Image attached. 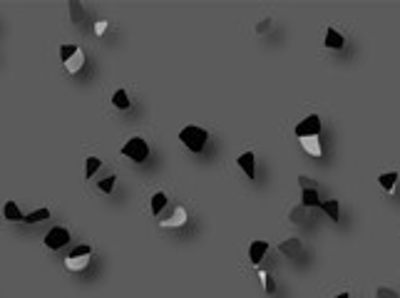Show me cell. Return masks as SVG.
I'll return each mask as SVG.
<instances>
[{"instance_id": "7a4b0ae2", "label": "cell", "mask_w": 400, "mask_h": 298, "mask_svg": "<svg viewBox=\"0 0 400 298\" xmlns=\"http://www.w3.org/2000/svg\"><path fill=\"white\" fill-rule=\"evenodd\" d=\"M122 154L134 159V162H144L147 157H150V147H147V142L142 137H132V139H127V144L122 147Z\"/></svg>"}, {"instance_id": "8992f818", "label": "cell", "mask_w": 400, "mask_h": 298, "mask_svg": "<svg viewBox=\"0 0 400 298\" xmlns=\"http://www.w3.org/2000/svg\"><path fill=\"white\" fill-rule=\"evenodd\" d=\"M239 166L244 169V174H246L249 179H254V177H256V166H254V152H244V154L239 157Z\"/></svg>"}, {"instance_id": "7402d4cb", "label": "cell", "mask_w": 400, "mask_h": 298, "mask_svg": "<svg viewBox=\"0 0 400 298\" xmlns=\"http://www.w3.org/2000/svg\"><path fill=\"white\" fill-rule=\"evenodd\" d=\"M115 179H117V177H107V179H102V182H100V191H104V194H110V191L115 189Z\"/></svg>"}, {"instance_id": "484cf974", "label": "cell", "mask_w": 400, "mask_h": 298, "mask_svg": "<svg viewBox=\"0 0 400 298\" xmlns=\"http://www.w3.org/2000/svg\"><path fill=\"white\" fill-rule=\"evenodd\" d=\"M335 298H350L348 293H338V296H335Z\"/></svg>"}, {"instance_id": "d4e9b609", "label": "cell", "mask_w": 400, "mask_h": 298, "mask_svg": "<svg viewBox=\"0 0 400 298\" xmlns=\"http://www.w3.org/2000/svg\"><path fill=\"white\" fill-rule=\"evenodd\" d=\"M281 248H283L286 253H293V251H296V248H299V246H296V239H293V241H288V244H283Z\"/></svg>"}, {"instance_id": "cb8c5ba5", "label": "cell", "mask_w": 400, "mask_h": 298, "mask_svg": "<svg viewBox=\"0 0 400 298\" xmlns=\"http://www.w3.org/2000/svg\"><path fill=\"white\" fill-rule=\"evenodd\" d=\"M104 30H107V23H104V20L95 23V33H97V35H104Z\"/></svg>"}, {"instance_id": "e0dca14e", "label": "cell", "mask_w": 400, "mask_h": 298, "mask_svg": "<svg viewBox=\"0 0 400 298\" xmlns=\"http://www.w3.org/2000/svg\"><path fill=\"white\" fill-rule=\"evenodd\" d=\"M164 204H167V194L164 191H157V194L152 197V214H162V209H164Z\"/></svg>"}, {"instance_id": "ba28073f", "label": "cell", "mask_w": 400, "mask_h": 298, "mask_svg": "<svg viewBox=\"0 0 400 298\" xmlns=\"http://www.w3.org/2000/svg\"><path fill=\"white\" fill-rule=\"evenodd\" d=\"M186 224V211L179 206L177 211H174V216L172 219H164V221H159V226L162 229H174V226H184Z\"/></svg>"}, {"instance_id": "ac0fdd59", "label": "cell", "mask_w": 400, "mask_h": 298, "mask_svg": "<svg viewBox=\"0 0 400 298\" xmlns=\"http://www.w3.org/2000/svg\"><path fill=\"white\" fill-rule=\"evenodd\" d=\"M303 204H306V206H318V204H321L318 191H316V189H306V191H303Z\"/></svg>"}, {"instance_id": "52a82bcc", "label": "cell", "mask_w": 400, "mask_h": 298, "mask_svg": "<svg viewBox=\"0 0 400 298\" xmlns=\"http://www.w3.org/2000/svg\"><path fill=\"white\" fill-rule=\"evenodd\" d=\"M266 251H268V244H266V241H254V244H251V248H249L251 264H259V261L266 256Z\"/></svg>"}, {"instance_id": "5b68a950", "label": "cell", "mask_w": 400, "mask_h": 298, "mask_svg": "<svg viewBox=\"0 0 400 298\" xmlns=\"http://www.w3.org/2000/svg\"><path fill=\"white\" fill-rule=\"evenodd\" d=\"M301 147H303V152L311 154V157H321V154H323L318 134H316V137H301Z\"/></svg>"}, {"instance_id": "d6986e66", "label": "cell", "mask_w": 400, "mask_h": 298, "mask_svg": "<svg viewBox=\"0 0 400 298\" xmlns=\"http://www.w3.org/2000/svg\"><path fill=\"white\" fill-rule=\"evenodd\" d=\"M77 50H80V48H75V45H62V48H60V57H62V62H67Z\"/></svg>"}, {"instance_id": "2e32d148", "label": "cell", "mask_w": 400, "mask_h": 298, "mask_svg": "<svg viewBox=\"0 0 400 298\" xmlns=\"http://www.w3.org/2000/svg\"><path fill=\"white\" fill-rule=\"evenodd\" d=\"M45 219H50V211L48 209H37V211H33V214H28L23 221L25 224H37V221H45Z\"/></svg>"}, {"instance_id": "30bf717a", "label": "cell", "mask_w": 400, "mask_h": 298, "mask_svg": "<svg viewBox=\"0 0 400 298\" xmlns=\"http://www.w3.org/2000/svg\"><path fill=\"white\" fill-rule=\"evenodd\" d=\"M326 48H331V50H341V48H343V35H341L338 30L328 28V30H326Z\"/></svg>"}, {"instance_id": "4fadbf2b", "label": "cell", "mask_w": 400, "mask_h": 298, "mask_svg": "<svg viewBox=\"0 0 400 298\" xmlns=\"http://www.w3.org/2000/svg\"><path fill=\"white\" fill-rule=\"evenodd\" d=\"M321 209L326 211V214L333 219V221H338L341 219V209H338V201L335 199H328V201H321Z\"/></svg>"}, {"instance_id": "6da1fadb", "label": "cell", "mask_w": 400, "mask_h": 298, "mask_svg": "<svg viewBox=\"0 0 400 298\" xmlns=\"http://www.w3.org/2000/svg\"><path fill=\"white\" fill-rule=\"evenodd\" d=\"M206 132L201 130V127H184V130L179 132V139L184 142L186 149H192V152H201L204 144H206Z\"/></svg>"}, {"instance_id": "7c38bea8", "label": "cell", "mask_w": 400, "mask_h": 298, "mask_svg": "<svg viewBox=\"0 0 400 298\" xmlns=\"http://www.w3.org/2000/svg\"><path fill=\"white\" fill-rule=\"evenodd\" d=\"M3 216H5L8 221H23V219H25L23 214H20V209H17L15 201H8V204L3 206Z\"/></svg>"}, {"instance_id": "9a60e30c", "label": "cell", "mask_w": 400, "mask_h": 298, "mask_svg": "<svg viewBox=\"0 0 400 298\" xmlns=\"http://www.w3.org/2000/svg\"><path fill=\"white\" fill-rule=\"evenodd\" d=\"M398 179H400L398 172H388V174H381V177H378V182H381V186H383L385 191H393V186H395Z\"/></svg>"}, {"instance_id": "9c48e42d", "label": "cell", "mask_w": 400, "mask_h": 298, "mask_svg": "<svg viewBox=\"0 0 400 298\" xmlns=\"http://www.w3.org/2000/svg\"><path fill=\"white\" fill-rule=\"evenodd\" d=\"M82 65H85V52H82V50H77L67 62H65V70L70 72V75H75V72H80L82 70Z\"/></svg>"}, {"instance_id": "277c9868", "label": "cell", "mask_w": 400, "mask_h": 298, "mask_svg": "<svg viewBox=\"0 0 400 298\" xmlns=\"http://www.w3.org/2000/svg\"><path fill=\"white\" fill-rule=\"evenodd\" d=\"M70 241V231L67 229H62V226H55L48 231V236H45V246L48 248H62Z\"/></svg>"}, {"instance_id": "603a6c76", "label": "cell", "mask_w": 400, "mask_h": 298, "mask_svg": "<svg viewBox=\"0 0 400 298\" xmlns=\"http://www.w3.org/2000/svg\"><path fill=\"white\" fill-rule=\"evenodd\" d=\"M90 251H92V248H90L87 244H82V246H77V248L72 251V256H90Z\"/></svg>"}, {"instance_id": "8fae6325", "label": "cell", "mask_w": 400, "mask_h": 298, "mask_svg": "<svg viewBox=\"0 0 400 298\" xmlns=\"http://www.w3.org/2000/svg\"><path fill=\"white\" fill-rule=\"evenodd\" d=\"M87 264H90V256H70L65 259V266H67V271H82V268H87Z\"/></svg>"}, {"instance_id": "ffe728a7", "label": "cell", "mask_w": 400, "mask_h": 298, "mask_svg": "<svg viewBox=\"0 0 400 298\" xmlns=\"http://www.w3.org/2000/svg\"><path fill=\"white\" fill-rule=\"evenodd\" d=\"M259 279H261V283H264V288H266L268 293L276 291V283H273V281L268 279V273H266V271H259Z\"/></svg>"}, {"instance_id": "3957f363", "label": "cell", "mask_w": 400, "mask_h": 298, "mask_svg": "<svg viewBox=\"0 0 400 298\" xmlns=\"http://www.w3.org/2000/svg\"><path fill=\"white\" fill-rule=\"evenodd\" d=\"M321 132V117L318 115H311L306 119H301V124L296 127V137H316Z\"/></svg>"}, {"instance_id": "44dd1931", "label": "cell", "mask_w": 400, "mask_h": 298, "mask_svg": "<svg viewBox=\"0 0 400 298\" xmlns=\"http://www.w3.org/2000/svg\"><path fill=\"white\" fill-rule=\"evenodd\" d=\"M97 169H100V159H97V157H90V159H87V166H85V174L92 177Z\"/></svg>"}, {"instance_id": "5bb4252c", "label": "cell", "mask_w": 400, "mask_h": 298, "mask_svg": "<svg viewBox=\"0 0 400 298\" xmlns=\"http://www.w3.org/2000/svg\"><path fill=\"white\" fill-rule=\"evenodd\" d=\"M112 104L117 110H130V97H127V92L124 90H117L115 95H112Z\"/></svg>"}]
</instances>
